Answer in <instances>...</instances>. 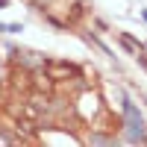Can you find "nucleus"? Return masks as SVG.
Masks as SVG:
<instances>
[{"mask_svg": "<svg viewBox=\"0 0 147 147\" xmlns=\"http://www.w3.org/2000/svg\"><path fill=\"white\" fill-rule=\"evenodd\" d=\"M41 68L47 74V80H53V82H65V80H77L80 77V68L71 65V62H53V59H44Z\"/></svg>", "mask_w": 147, "mask_h": 147, "instance_id": "f257e3e1", "label": "nucleus"}, {"mask_svg": "<svg viewBox=\"0 0 147 147\" xmlns=\"http://www.w3.org/2000/svg\"><path fill=\"white\" fill-rule=\"evenodd\" d=\"M0 106H3V94H0Z\"/></svg>", "mask_w": 147, "mask_h": 147, "instance_id": "423d86ee", "label": "nucleus"}, {"mask_svg": "<svg viewBox=\"0 0 147 147\" xmlns=\"http://www.w3.org/2000/svg\"><path fill=\"white\" fill-rule=\"evenodd\" d=\"M88 141L91 144H115V138H109V136H91Z\"/></svg>", "mask_w": 147, "mask_h": 147, "instance_id": "20e7f679", "label": "nucleus"}, {"mask_svg": "<svg viewBox=\"0 0 147 147\" xmlns=\"http://www.w3.org/2000/svg\"><path fill=\"white\" fill-rule=\"evenodd\" d=\"M124 112H127V129H129V141H147V127L144 121L138 118L136 106L129 100H124Z\"/></svg>", "mask_w": 147, "mask_h": 147, "instance_id": "f03ea898", "label": "nucleus"}, {"mask_svg": "<svg viewBox=\"0 0 147 147\" xmlns=\"http://www.w3.org/2000/svg\"><path fill=\"white\" fill-rule=\"evenodd\" d=\"M3 6H9V0H0V9H3Z\"/></svg>", "mask_w": 147, "mask_h": 147, "instance_id": "39448f33", "label": "nucleus"}, {"mask_svg": "<svg viewBox=\"0 0 147 147\" xmlns=\"http://www.w3.org/2000/svg\"><path fill=\"white\" fill-rule=\"evenodd\" d=\"M144 21H147V12H144Z\"/></svg>", "mask_w": 147, "mask_h": 147, "instance_id": "0eeeda50", "label": "nucleus"}, {"mask_svg": "<svg viewBox=\"0 0 147 147\" xmlns=\"http://www.w3.org/2000/svg\"><path fill=\"white\" fill-rule=\"evenodd\" d=\"M118 41L127 47V53H129V56H138V53H141V44H138L136 38H129L127 32H118Z\"/></svg>", "mask_w": 147, "mask_h": 147, "instance_id": "7ed1b4c3", "label": "nucleus"}]
</instances>
